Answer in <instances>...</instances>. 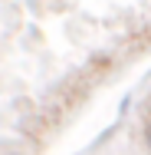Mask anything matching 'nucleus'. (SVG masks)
<instances>
[{
    "instance_id": "f257e3e1",
    "label": "nucleus",
    "mask_w": 151,
    "mask_h": 155,
    "mask_svg": "<svg viewBox=\"0 0 151 155\" xmlns=\"http://www.w3.org/2000/svg\"><path fill=\"white\" fill-rule=\"evenodd\" d=\"M145 139H148V149H151V119H148V129H145Z\"/></svg>"
}]
</instances>
